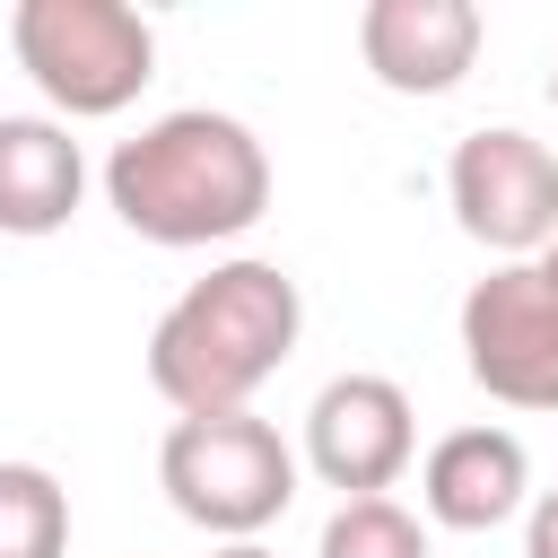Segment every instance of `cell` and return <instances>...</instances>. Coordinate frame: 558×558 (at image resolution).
Instances as JSON below:
<instances>
[{"label":"cell","mask_w":558,"mask_h":558,"mask_svg":"<svg viewBox=\"0 0 558 558\" xmlns=\"http://www.w3.org/2000/svg\"><path fill=\"white\" fill-rule=\"evenodd\" d=\"M209 558H270V549H262V541H218Z\"/></svg>","instance_id":"obj_14"},{"label":"cell","mask_w":558,"mask_h":558,"mask_svg":"<svg viewBox=\"0 0 558 558\" xmlns=\"http://www.w3.org/2000/svg\"><path fill=\"white\" fill-rule=\"evenodd\" d=\"M9 52L52 105V122H105L157 78V26L131 0H17Z\"/></svg>","instance_id":"obj_3"},{"label":"cell","mask_w":558,"mask_h":558,"mask_svg":"<svg viewBox=\"0 0 558 558\" xmlns=\"http://www.w3.org/2000/svg\"><path fill=\"white\" fill-rule=\"evenodd\" d=\"M0 558H70V488L44 462H0Z\"/></svg>","instance_id":"obj_11"},{"label":"cell","mask_w":558,"mask_h":558,"mask_svg":"<svg viewBox=\"0 0 558 558\" xmlns=\"http://www.w3.org/2000/svg\"><path fill=\"white\" fill-rule=\"evenodd\" d=\"M549 105H558V70H549Z\"/></svg>","instance_id":"obj_16"},{"label":"cell","mask_w":558,"mask_h":558,"mask_svg":"<svg viewBox=\"0 0 558 558\" xmlns=\"http://www.w3.org/2000/svg\"><path fill=\"white\" fill-rule=\"evenodd\" d=\"M523 558H558V488H541L523 506Z\"/></svg>","instance_id":"obj_13"},{"label":"cell","mask_w":558,"mask_h":558,"mask_svg":"<svg viewBox=\"0 0 558 558\" xmlns=\"http://www.w3.org/2000/svg\"><path fill=\"white\" fill-rule=\"evenodd\" d=\"M541 279H549V288H558V235H549V244H541Z\"/></svg>","instance_id":"obj_15"},{"label":"cell","mask_w":558,"mask_h":558,"mask_svg":"<svg viewBox=\"0 0 558 558\" xmlns=\"http://www.w3.org/2000/svg\"><path fill=\"white\" fill-rule=\"evenodd\" d=\"M532 506V453L514 427H453L418 453V523L497 532Z\"/></svg>","instance_id":"obj_9"},{"label":"cell","mask_w":558,"mask_h":558,"mask_svg":"<svg viewBox=\"0 0 558 558\" xmlns=\"http://www.w3.org/2000/svg\"><path fill=\"white\" fill-rule=\"evenodd\" d=\"M314 558H427V523L401 497H340L323 514Z\"/></svg>","instance_id":"obj_12"},{"label":"cell","mask_w":558,"mask_h":558,"mask_svg":"<svg viewBox=\"0 0 558 558\" xmlns=\"http://www.w3.org/2000/svg\"><path fill=\"white\" fill-rule=\"evenodd\" d=\"M445 201L480 253L541 262V244L558 235V148L514 131V122H480L445 157Z\"/></svg>","instance_id":"obj_5"},{"label":"cell","mask_w":558,"mask_h":558,"mask_svg":"<svg viewBox=\"0 0 558 558\" xmlns=\"http://www.w3.org/2000/svg\"><path fill=\"white\" fill-rule=\"evenodd\" d=\"M157 488L166 506L209 532V541H262L296 506V445L262 410H218V418H174L157 445Z\"/></svg>","instance_id":"obj_4"},{"label":"cell","mask_w":558,"mask_h":558,"mask_svg":"<svg viewBox=\"0 0 558 558\" xmlns=\"http://www.w3.org/2000/svg\"><path fill=\"white\" fill-rule=\"evenodd\" d=\"M305 331V296L279 262L262 253H227L209 262L148 331V384L174 418H218V410H253V392L296 357Z\"/></svg>","instance_id":"obj_2"},{"label":"cell","mask_w":558,"mask_h":558,"mask_svg":"<svg viewBox=\"0 0 558 558\" xmlns=\"http://www.w3.org/2000/svg\"><path fill=\"white\" fill-rule=\"evenodd\" d=\"M488 44V17L471 0H366L357 9V61L392 96H445L471 78Z\"/></svg>","instance_id":"obj_8"},{"label":"cell","mask_w":558,"mask_h":558,"mask_svg":"<svg viewBox=\"0 0 558 558\" xmlns=\"http://www.w3.org/2000/svg\"><path fill=\"white\" fill-rule=\"evenodd\" d=\"M105 209L140 244H166V253L235 244L270 209V148L253 122H235L218 105H174V113L140 122L131 140H113Z\"/></svg>","instance_id":"obj_1"},{"label":"cell","mask_w":558,"mask_h":558,"mask_svg":"<svg viewBox=\"0 0 558 558\" xmlns=\"http://www.w3.org/2000/svg\"><path fill=\"white\" fill-rule=\"evenodd\" d=\"M418 462V410L392 375L349 366L305 401V453L296 471H314L340 497H392V480Z\"/></svg>","instance_id":"obj_7"},{"label":"cell","mask_w":558,"mask_h":558,"mask_svg":"<svg viewBox=\"0 0 558 558\" xmlns=\"http://www.w3.org/2000/svg\"><path fill=\"white\" fill-rule=\"evenodd\" d=\"M87 201V148L52 113H0V235H61Z\"/></svg>","instance_id":"obj_10"},{"label":"cell","mask_w":558,"mask_h":558,"mask_svg":"<svg viewBox=\"0 0 558 558\" xmlns=\"http://www.w3.org/2000/svg\"><path fill=\"white\" fill-rule=\"evenodd\" d=\"M462 366L506 410H558V288L541 262H497L462 288Z\"/></svg>","instance_id":"obj_6"}]
</instances>
